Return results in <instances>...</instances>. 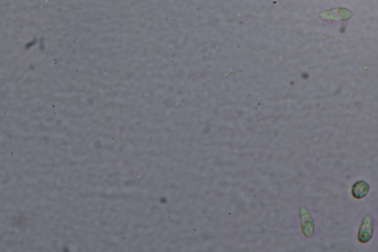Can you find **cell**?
Masks as SVG:
<instances>
[{
	"mask_svg": "<svg viewBox=\"0 0 378 252\" xmlns=\"http://www.w3.org/2000/svg\"><path fill=\"white\" fill-rule=\"evenodd\" d=\"M352 15L353 14L349 9L345 8H336L320 13V17L322 20L328 22H344L350 20Z\"/></svg>",
	"mask_w": 378,
	"mask_h": 252,
	"instance_id": "cell-1",
	"label": "cell"
},
{
	"mask_svg": "<svg viewBox=\"0 0 378 252\" xmlns=\"http://www.w3.org/2000/svg\"><path fill=\"white\" fill-rule=\"evenodd\" d=\"M374 232L373 229L372 220L369 216H366L363 218L359 229L358 238L359 242L361 243H366L371 240Z\"/></svg>",
	"mask_w": 378,
	"mask_h": 252,
	"instance_id": "cell-2",
	"label": "cell"
},
{
	"mask_svg": "<svg viewBox=\"0 0 378 252\" xmlns=\"http://www.w3.org/2000/svg\"><path fill=\"white\" fill-rule=\"evenodd\" d=\"M368 192H369V186L366 181L356 182L352 186V194L355 198H363L367 195Z\"/></svg>",
	"mask_w": 378,
	"mask_h": 252,
	"instance_id": "cell-3",
	"label": "cell"
}]
</instances>
